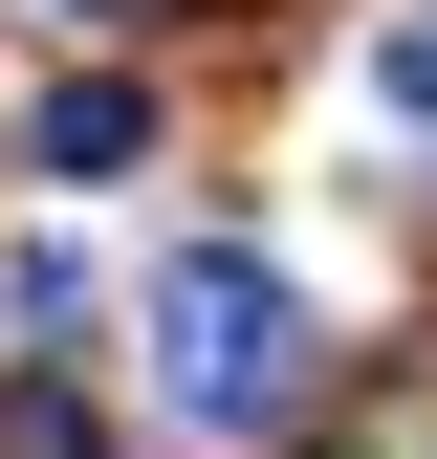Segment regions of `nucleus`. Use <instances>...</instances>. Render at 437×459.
<instances>
[{"label": "nucleus", "mask_w": 437, "mask_h": 459, "mask_svg": "<svg viewBox=\"0 0 437 459\" xmlns=\"http://www.w3.org/2000/svg\"><path fill=\"white\" fill-rule=\"evenodd\" d=\"M306 372H328V351H306V284L262 263V241H197L176 284H153V394H176V437H218V459L285 437Z\"/></svg>", "instance_id": "nucleus-1"}, {"label": "nucleus", "mask_w": 437, "mask_h": 459, "mask_svg": "<svg viewBox=\"0 0 437 459\" xmlns=\"http://www.w3.org/2000/svg\"><path fill=\"white\" fill-rule=\"evenodd\" d=\"M22 176H44V197L153 176V88H132V66H66V88H44V132H22Z\"/></svg>", "instance_id": "nucleus-2"}, {"label": "nucleus", "mask_w": 437, "mask_h": 459, "mask_svg": "<svg viewBox=\"0 0 437 459\" xmlns=\"http://www.w3.org/2000/svg\"><path fill=\"white\" fill-rule=\"evenodd\" d=\"M372 88H394V109H416V132H437V0H416V22H394V44H372Z\"/></svg>", "instance_id": "nucleus-3"}, {"label": "nucleus", "mask_w": 437, "mask_h": 459, "mask_svg": "<svg viewBox=\"0 0 437 459\" xmlns=\"http://www.w3.org/2000/svg\"><path fill=\"white\" fill-rule=\"evenodd\" d=\"M0 459H88V416L66 394H0Z\"/></svg>", "instance_id": "nucleus-4"}, {"label": "nucleus", "mask_w": 437, "mask_h": 459, "mask_svg": "<svg viewBox=\"0 0 437 459\" xmlns=\"http://www.w3.org/2000/svg\"><path fill=\"white\" fill-rule=\"evenodd\" d=\"M44 22H132V0H44Z\"/></svg>", "instance_id": "nucleus-5"}]
</instances>
